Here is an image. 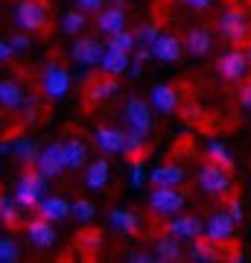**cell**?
Wrapping results in <instances>:
<instances>
[{
    "mask_svg": "<svg viewBox=\"0 0 251 263\" xmlns=\"http://www.w3.org/2000/svg\"><path fill=\"white\" fill-rule=\"evenodd\" d=\"M216 29H219V35L225 41H231V44H248L251 41V18L245 15V9L240 6H228V9L219 15L216 21Z\"/></svg>",
    "mask_w": 251,
    "mask_h": 263,
    "instance_id": "obj_1",
    "label": "cell"
},
{
    "mask_svg": "<svg viewBox=\"0 0 251 263\" xmlns=\"http://www.w3.org/2000/svg\"><path fill=\"white\" fill-rule=\"evenodd\" d=\"M12 18L18 24V29H27V32H47L50 12H47L44 0H18Z\"/></svg>",
    "mask_w": 251,
    "mask_h": 263,
    "instance_id": "obj_2",
    "label": "cell"
},
{
    "mask_svg": "<svg viewBox=\"0 0 251 263\" xmlns=\"http://www.w3.org/2000/svg\"><path fill=\"white\" fill-rule=\"evenodd\" d=\"M44 190H47V176L32 164L21 173L18 179V187H15V199H18L21 208H38V202L44 199Z\"/></svg>",
    "mask_w": 251,
    "mask_h": 263,
    "instance_id": "obj_3",
    "label": "cell"
},
{
    "mask_svg": "<svg viewBox=\"0 0 251 263\" xmlns=\"http://www.w3.org/2000/svg\"><path fill=\"white\" fill-rule=\"evenodd\" d=\"M123 123L126 129L134 132V135H146L152 132V105L140 97H129L126 105H123Z\"/></svg>",
    "mask_w": 251,
    "mask_h": 263,
    "instance_id": "obj_4",
    "label": "cell"
},
{
    "mask_svg": "<svg viewBox=\"0 0 251 263\" xmlns=\"http://www.w3.org/2000/svg\"><path fill=\"white\" fill-rule=\"evenodd\" d=\"M216 70H219V76H222L225 82H237V79H242V76L251 70L248 53H245V50H240V47L225 50L222 56L216 59Z\"/></svg>",
    "mask_w": 251,
    "mask_h": 263,
    "instance_id": "obj_5",
    "label": "cell"
},
{
    "mask_svg": "<svg viewBox=\"0 0 251 263\" xmlns=\"http://www.w3.org/2000/svg\"><path fill=\"white\" fill-rule=\"evenodd\" d=\"M187 205V196L178 187H155L149 193V208L158 216H176Z\"/></svg>",
    "mask_w": 251,
    "mask_h": 263,
    "instance_id": "obj_6",
    "label": "cell"
},
{
    "mask_svg": "<svg viewBox=\"0 0 251 263\" xmlns=\"http://www.w3.org/2000/svg\"><path fill=\"white\" fill-rule=\"evenodd\" d=\"M199 187L205 193H214V196H228L231 193V173L210 161L199 170Z\"/></svg>",
    "mask_w": 251,
    "mask_h": 263,
    "instance_id": "obj_7",
    "label": "cell"
},
{
    "mask_svg": "<svg viewBox=\"0 0 251 263\" xmlns=\"http://www.w3.org/2000/svg\"><path fill=\"white\" fill-rule=\"evenodd\" d=\"M67 88H70V73L59 62H50L44 67V73H41V91H44V97L56 103V100H62L67 94Z\"/></svg>",
    "mask_w": 251,
    "mask_h": 263,
    "instance_id": "obj_8",
    "label": "cell"
},
{
    "mask_svg": "<svg viewBox=\"0 0 251 263\" xmlns=\"http://www.w3.org/2000/svg\"><path fill=\"white\" fill-rule=\"evenodd\" d=\"M234 231H237V219H234V214L228 211V208L214 211V214H210V219L205 222V234L210 237V240H216L219 246L231 243Z\"/></svg>",
    "mask_w": 251,
    "mask_h": 263,
    "instance_id": "obj_9",
    "label": "cell"
},
{
    "mask_svg": "<svg viewBox=\"0 0 251 263\" xmlns=\"http://www.w3.org/2000/svg\"><path fill=\"white\" fill-rule=\"evenodd\" d=\"M35 167L44 173L47 179H56V176H62L67 170V152H65V143H47L44 149H41V155H38Z\"/></svg>",
    "mask_w": 251,
    "mask_h": 263,
    "instance_id": "obj_10",
    "label": "cell"
},
{
    "mask_svg": "<svg viewBox=\"0 0 251 263\" xmlns=\"http://www.w3.org/2000/svg\"><path fill=\"white\" fill-rule=\"evenodd\" d=\"M103 56H105V47L96 41V38H76L73 44H70V59H73L76 65H82V67L100 65Z\"/></svg>",
    "mask_w": 251,
    "mask_h": 263,
    "instance_id": "obj_11",
    "label": "cell"
},
{
    "mask_svg": "<svg viewBox=\"0 0 251 263\" xmlns=\"http://www.w3.org/2000/svg\"><path fill=\"white\" fill-rule=\"evenodd\" d=\"M96 146L105 152V155H123L126 152V141H129V132L114 129V126H100L96 135H93Z\"/></svg>",
    "mask_w": 251,
    "mask_h": 263,
    "instance_id": "obj_12",
    "label": "cell"
},
{
    "mask_svg": "<svg viewBox=\"0 0 251 263\" xmlns=\"http://www.w3.org/2000/svg\"><path fill=\"white\" fill-rule=\"evenodd\" d=\"M167 234H176L178 240H196V237H202V234H205V222H202L199 216L176 214L172 219H169Z\"/></svg>",
    "mask_w": 251,
    "mask_h": 263,
    "instance_id": "obj_13",
    "label": "cell"
},
{
    "mask_svg": "<svg viewBox=\"0 0 251 263\" xmlns=\"http://www.w3.org/2000/svg\"><path fill=\"white\" fill-rule=\"evenodd\" d=\"M149 103H152V108L161 114H172L181 105V97H178V88L176 85H167L161 82L152 88V94H149Z\"/></svg>",
    "mask_w": 251,
    "mask_h": 263,
    "instance_id": "obj_14",
    "label": "cell"
},
{
    "mask_svg": "<svg viewBox=\"0 0 251 263\" xmlns=\"http://www.w3.org/2000/svg\"><path fill=\"white\" fill-rule=\"evenodd\" d=\"M27 234H29V243L38 246V249H50L56 243V222H50L44 216H38L32 222H27Z\"/></svg>",
    "mask_w": 251,
    "mask_h": 263,
    "instance_id": "obj_15",
    "label": "cell"
},
{
    "mask_svg": "<svg viewBox=\"0 0 251 263\" xmlns=\"http://www.w3.org/2000/svg\"><path fill=\"white\" fill-rule=\"evenodd\" d=\"M126 9L123 6H105L103 12H96V29L103 32V35H117L126 29Z\"/></svg>",
    "mask_w": 251,
    "mask_h": 263,
    "instance_id": "obj_16",
    "label": "cell"
},
{
    "mask_svg": "<svg viewBox=\"0 0 251 263\" xmlns=\"http://www.w3.org/2000/svg\"><path fill=\"white\" fill-rule=\"evenodd\" d=\"M70 202L62 196H44L41 202H38L35 214L44 216V219H50V222H62V219H67V216H73V211H70Z\"/></svg>",
    "mask_w": 251,
    "mask_h": 263,
    "instance_id": "obj_17",
    "label": "cell"
},
{
    "mask_svg": "<svg viewBox=\"0 0 251 263\" xmlns=\"http://www.w3.org/2000/svg\"><path fill=\"white\" fill-rule=\"evenodd\" d=\"M187 179V173L181 164H161V167L152 170V176L149 181L155 184V187H181V181Z\"/></svg>",
    "mask_w": 251,
    "mask_h": 263,
    "instance_id": "obj_18",
    "label": "cell"
},
{
    "mask_svg": "<svg viewBox=\"0 0 251 263\" xmlns=\"http://www.w3.org/2000/svg\"><path fill=\"white\" fill-rule=\"evenodd\" d=\"M117 91H120V85H117V79H114V76H108V73H103L100 79H91V82L85 85V97H88V103L111 100Z\"/></svg>",
    "mask_w": 251,
    "mask_h": 263,
    "instance_id": "obj_19",
    "label": "cell"
},
{
    "mask_svg": "<svg viewBox=\"0 0 251 263\" xmlns=\"http://www.w3.org/2000/svg\"><path fill=\"white\" fill-rule=\"evenodd\" d=\"M184 41L178 35H161L155 44H152V56L158 59V62H176V59H181V53H184Z\"/></svg>",
    "mask_w": 251,
    "mask_h": 263,
    "instance_id": "obj_20",
    "label": "cell"
},
{
    "mask_svg": "<svg viewBox=\"0 0 251 263\" xmlns=\"http://www.w3.org/2000/svg\"><path fill=\"white\" fill-rule=\"evenodd\" d=\"M187 257L193 263H214V260H219V243L210 240L207 234L196 237L193 246H190V252H187Z\"/></svg>",
    "mask_w": 251,
    "mask_h": 263,
    "instance_id": "obj_21",
    "label": "cell"
},
{
    "mask_svg": "<svg viewBox=\"0 0 251 263\" xmlns=\"http://www.w3.org/2000/svg\"><path fill=\"white\" fill-rule=\"evenodd\" d=\"M184 47L190 56H207L210 47H214V35H210V29L207 27H193L187 32L184 38Z\"/></svg>",
    "mask_w": 251,
    "mask_h": 263,
    "instance_id": "obj_22",
    "label": "cell"
},
{
    "mask_svg": "<svg viewBox=\"0 0 251 263\" xmlns=\"http://www.w3.org/2000/svg\"><path fill=\"white\" fill-rule=\"evenodd\" d=\"M108 179H111V167L105 158H96L85 167V187L88 190H105Z\"/></svg>",
    "mask_w": 251,
    "mask_h": 263,
    "instance_id": "obj_23",
    "label": "cell"
},
{
    "mask_svg": "<svg viewBox=\"0 0 251 263\" xmlns=\"http://www.w3.org/2000/svg\"><path fill=\"white\" fill-rule=\"evenodd\" d=\"M129 53L126 50H114V47H105V56L100 62V70L108 76H120V73H129Z\"/></svg>",
    "mask_w": 251,
    "mask_h": 263,
    "instance_id": "obj_24",
    "label": "cell"
},
{
    "mask_svg": "<svg viewBox=\"0 0 251 263\" xmlns=\"http://www.w3.org/2000/svg\"><path fill=\"white\" fill-rule=\"evenodd\" d=\"M155 260H158V263H178V260H184V249H181V243H178L176 234L161 237L158 243H155Z\"/></svg>",
    "mask_w": 251,
    "mask_h": 263,
    "instance_id": "obj_25",
    "label": "cell"
},
{
    "mask_svg": "<svg viewBox=\"0 0 251 263\" xmlns=\"http://www.w3.org/2000/svg\"><path fill=\"white\" fill-rule=\"evenodd\" d=\"M108 222H111V228H117V231H123V234H138L140 231V219L134 211H129V208H114L111 214H108Z\"/></svg>",
    "mask_w": 251,
    "mask_h": 263,
    "instance_id": "obj_26",
    "label": "cell"
},
{
    "mask_svg": "<svg viewBox=\"0 0 251 263\" xmlns=\"http://www.w3.org/2000/svg\"><path fill=\"white\" fill-rule=\"evenodd\" d=\"M24 88H21V82H15V79H3L0 82V105L6 108V111H18L21 105H24Z\"/></svg>",
    "mask_w": 251,
    "mask_h": 263,
    "instance_id": "obj_27",
    "label": "cell"
},
{
    "mask_svg": "<svg viewBox=\"0 0 251 263\" xmlns=\"http://www.w3.org/2000/svg\"><path fill=\"white\" fill-rule=\"evenodd\" d=\"M76 249L82 254H88V260H91L93 254L103 249V231H96V228H85V231H79V237H76Z\"/></svg>",
    "mask_w": 251,
    "mask_h": 263,
    "instance_id": "obj_28",
    "label": "cell"
},
{
    "mask_svg": "<svg viewBox=\"0 0 251 263\" xmlns=\"http://www.w3.org/2000/svg\"><path fill=\"white\" fill-rule=\"evenodd\" d=\"M18 199H12L9 193H3L0 196V219H3V228H9V231H15V228L21 226V211H18Z\"/></svg>",
    "mask_w": 251,
    "mask_h": 263,
    "instance_id": "obj_29",
    "label": "cell"
},
{
    "mask_svg": "<svg viewBox=\"0 0 251 263\" xmlns=\"http://www.w3.org/2000/svg\"><path fill=\"white\" fill-rule=\"evenodd\" d=\"M65 152H67V170H82V164H88V146L79 138L65 141Z\"/></svg>",
    "mask_w": 251,
    "mask_h": 263,
    "instance_id": "obj_30",
    "label": "cell"
},
{
    "mask_svg": "<svg viewBox=\"0 0 251 263\" xmlns=\"http://www.w3.org/2000/svg\"><path fill=\"white\" fill-rule=\"evenodd\" d=\"M149 152V143H146V135H134V132H129V141H126V158L134 164V161H143Z\"/></svg>",
    "mask_w": 251,
    "mask_h": 263,
    "instance_id": "obj_31",
    "label": "cell"
},
{
    "mask_svg": "<svg viewBox=\"0 0 251 263\" xmlns=\"http://www.w3.org/2000/svg\"><path fill=\"white\" fill-rule=\"evenodd\" d=\"M15 155H18L27 167H32L38 161V155H41V149H38V143L32 141V138H18V141H15Z\"/></svg>",
    "mask_w": 251,
    "mask_h": 263,
    "instance_id": "obj_32",
    "label": "cell"
},
{
    "mask_svg": "<svg viewBox=\"0 0 251 263\" xmlns=\"http://www.w3.org/2000/svg\"><path fill=\"white\" fill-rule=\"evenodd\" d=\"M85 15H88V12H82V9L65 12V15H62V32H67V35H79V32L85 29V24H88Z\"/></svg>",
    "mask_w": 251,
    "mask_h": 263,
    "instance_id": "obj_33",
    "label": "cell"
},
{
    "mask_svg": "<svg viewBox=\"0 0 251 263\" xmlns=\"http://www.w3.org/2000/svg\"><path fill=\"white\" fill-rule=\"evenodd\" d=\"M207 158L214 161V164H219V167H225L228 173L234 170V158H231V152H228V146H225L222 141H210L207 143Z\"/></svg>",
    "mask_w": 251,
    "mask_h": 263,
    "instance_id": "obj_34",
    "label": "cell"
},
{
    "mask_svg": "<svg viewBox=\"0 0 251 263\" xmlns=\"http://www.w3.org/2000/svg\"><path fill=\"white\" fill-rule=\"evenodd\" d=\"M105 47L134 53V50L140 47V44H138V32H129V29H123V32H117V35H108V44H105Z\"/></svg>",
    "mask_w": 251,
    "mask_h": 263,
    "instance_id": "obj_35",
    "label": "cell"
},
{
    "mask_svg": "<svg viewBox=\"0 0 251 263\" xmlns=\"http://www.w3.org/2000/svg\"><path fill=\"white\" fill-rule=\"evenodd\" d=\"M134 32H138V44H140V47H152V44L164 35V32L158 29V24H140Z\"/></svg>",
    "mask_w": 251,
    "mask_h": 263,
    "instance_id": "obj_36",
    "label": "cell"
},
{
    "mask_svg": "<svg viewBox=\"0 0 251 263\" xmlns=\"http://www.w3.org/2000/svg\"><path fill=\"white\" fill-rule=\"evenodd\" d=\"M0 260L3 263H18L21 260V249L12 237H3V240H0Z\"/></svg>",
    "mask_w": 251,
    "mask_h": 263,
    "instance_id": "obj_37",
    "label": "cell"
},
{
    "mask_svg": "<svg viewBox=\"0 0 251 263\" xmlns=\"http://www.w3.org/2000/svg\"><path fill=\"white\" fill-rule=\"evenodd\" d=\"M21 108H24V123H29V126H32V123L38 120V114H41V103H38L35 94L24 97V105H21Z\"/></svg>",
    "mask_w": 251,
    "mask_h": 263,
    "instance_id": "obj_38",
    "label": "cell"
},
{
    "mask_svg": "<svg viewBox=\"0 0 251 263\" xmlns=\"http://www.w3.org/2000/svg\"><path fill=\"white\" fill-rule=\"evenodd\" d=\"M73 216L79 219V222H91L93 219V214H96V205L93 202H88V199H79V202H73Z\"/></svg>",
    "mask_w": 251,
    "mask_h": 263,
    "instance_id": "obj_39",
    "label": "cell"
},
{
    "mask_svg": "<svg viewBox=\"0 0 251 263\" xmlns=\"http://www.w3.org/2000/svg\"><path fill=\"white\" fill-rule=\"evenodd\" d=\"M9 41H12V47H15V53H27V50L32 47V38H29L27 29H21L18 35H12Z\"/></svg>",
    "mask_w": 251,
    "mask_h": 263,
    "instance_id": "obj_40",
    "label": "cell"
},
{
    "mask_svg": "<svg viewBox=\"0 0 251 263\" xmlns=\"http://www.w3.org/2000/svg\"><path fill=\"white\" fill-rule=\"evenodd\" d=\"M143 181H146L143 161H134V164H131V187H143Z\"/></svg>",
    "mask_w": 251,
    "mask_h": 263,
    "instance_id": "obj_41",
    "label": "cell"
},
{
    "mask_svg": "<svg viewBox=\"0 0 251 263\" xmlns=\"http://www.w3.org/2000/svg\"><path fill=\"white\" fill-rule=\"evenodd\" d=\"M73 3H76V9H82V12H103L105 0H73Z\"/></svg>",
    "mask_w": 251,
    "mask_h": 263,
    "instance_id": "obj_42",
    "label": "cell"
},
{
    "mask_svg": "<svg viewBox=\"0 0 251 263\" xmlns=\"http://www.w3.org/2000/svg\"><path fill=\"white\" fill-rule=\"evenodd\" d=\"M155 254L152 252H129V263H152Z\"/></svg>",
    "mask_w": 251,
    "mask_h": 263,
    "instance_id": "obj_43",
    "label": "cell"
},
{
    "mask_svg": "<svg viewBox=\"0 0 251 263\" xmlns=\"http://www.w3.org/2000/svg\"><path fill=\"white\" fill-rule=\"evenodd\" d=\"M12 56H15V47H12V41H0V62L6 65Z\"/></svg>",
    "mask_w": 251,
    "mask_h": 263,
    "instance_id": "obj_44",
    "label": "cell"
},
{
    "mask_svg": "<svg viewBox=\"0 0 251 263\" xmlns=\"http://www.w3.org/2000/svg\"><path fill=\"white\" fill-rule=\"evenodd\" d=\"M240 105L242 108H251V82H245L240 88Z\"/></svg>",
    "mask_w": 251,
    "mask_h": 263,
    "instance_id": "obj_45",
    "label": "cell"
},
{
    "mask_svg": "<svg viewBox=\"0 0 251 263\" xmlns=\"http://www.w3.org/2000/svg\"><path fill=\"white\" fill-rule=\"evenodd\" d=\"M228 211L234 214V219H237V222L242 219V208H240V199H237V196H231V199H228Z\"/></svg>",
    "mask_w": 251,
    "mask_h": 263,
    "instance_id": "obj_46",
    "label": "cell"
},
{
    "mask_svg": "<svg viewBox=\"0 0 251 263\" xmlns=\"http://www.w3.org/2000/svg\"><path fill=\"white\" fill-rule=\"evenodd\" d=\"M134 59H138V62H149V59H155V56H152V47H138V50H134Z\"/></svg>",
    "mask_w": 251,
    "mask_h": 263,
    "instance_id": "obj_47",
    "label": "cell"
},
{
    "mask_svg": "<svg viewBox=\"0 0 251 263\" xmlns=\"http://www.w3.org/2000/svg\"><path fill=\"white\" fill-rule=\"evenodd\" d=\"M181 3H187L190 9H207V6H210L214 0H181Z\"/></svg>",
    "mask_w": 251,
    "mask_h": 263,
    "instance_id": "obj_48",
    "label": "cell"
},
{
    "mask_svg": "<svg viewBox=\"0 0 251 263\" xmlns=\"http://www.w3.org/2000/svg\"><path fill=\"white\" fill-rule=\"evenodd\" d=\"M140 73H143V62H138V59H134V62H131V67H129V76H131V79H138Z\"/></svg>",
    "mask_w": 251,
    "mask_h": 263,
    "instance_id": "obj_49",
    "label": "cell"
},
{
    "mask_svg": "<svg viewBox=\"0 0 251 263\" xmlns=\"http://www.w3.org/2000/svg\"><path fill=\"white\" fill-rule=\"evenodd\" d=\"M9 152H15V143L3 141V143H0V155H9Z\"/></svg>",
    "mask_w": 251,
    "mask_h": 263,
    "instance_id": "obj_50",
    "label": "cell"
},
{
    "mask_svg": "<svg viewBox=\"0 0 251 263\" xmlns=\"http://www.w3.org/2000/svg\"><path fill=\"white\" fill-rule=\"evenodd\" d=\"M245 53H248V62H251V41L245 44Z\"/></svg>",
    "mask_w": 251,
    "mask_h": 263,
    "instance_id": "obj_51",
    "label": "cell"
}]
</instances>
